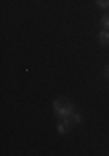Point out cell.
Here are the masks:
<instances>
[{"label":"cell","instance_id":"7","mask_svg":"<svg viewBox=\"0 0 109 156\" xmlns=\"http://www.w3.org/2000/svg\"><path fill=\"white\" fill-rule=\"evenodd\" d=\"M104 76H106V78H107V80H109V66L106 68V69H104Z\"/></svg>","mask_w":109,"mask_h":156},{"label":"cell","instance_id":"5","mask_svg":"<svg viewBox=\"0 0 109 156\" xmlns=\"http://www.w3.org/2000/svg\"><path fill=\"white\" fill-rule=\"evenodd\" d=\"M100 24H102V28L109 30V14H104L102 19H100Z\"/></svg>","mask_w":109,"mask_h":156},{"label":"cell","instance_id":"2","mask_svg":"<svg viewBox=\"0 0 109 156\" xmlns=\"http://www.w3.org/2000/svg\"><path fill=\"white\" fill-rule=\"evenodd\" d=\"M69 123H71L69 118H61V122L57 123V132L59 134H66L68 128H69Z\"/></svg>","mask_w":109,"mask_h":156},{"label":"cell","instance_id":"6","mask_svg":"<svg viewBox=\"0 0 109 156\" xmlns=\"http://www.w3.org/2000/svg\"><path fill=\"white\" fill-rule=\"evenodd\" d=\"M97 5L100 9H107L109 7V0H97Z\"/></svg>","mask_w":109,"mask_h":156},{"label":"cell","instance_id":"1","mask_svg":"<svg viewBox=\"0 0 109 156\" xmlns=\"http://www.w3.org/2000/svg\"><path fill=\"white\" fill-rule=\"evenodd\" d=\"M54 111L59 118H69L73 113V104L66 99H55L54 102Z\"/></svg>","mask_w":109,"mask_h":156},{"label":"cell","instance_id":"3","mask_svg":"<svg viewBox=\"0 0 109 156\" xmlns=\"http://www.w3.org/2000/svg\"><path fill=\"white\" fill-rule=\"evenodd\" d=\"M99 42H100L102 45L109 44V30H102V31L99 33Z\"/></svg>","mask_w":109,"mask_h":156},{"label":"cell","instance_id":"4","mask_svg":"<svg viewBox=\"0 0 109 156\" xmlns=\"http://www.w3.org/2000/svg\"><path fill=\"white\" fill-rule=\"evenodd\" d=\"M69 120H71V123H82V115H78V113H71V116H69Z\"/></svg>","mask_w":109,"mask_h":156}]
</instances>
